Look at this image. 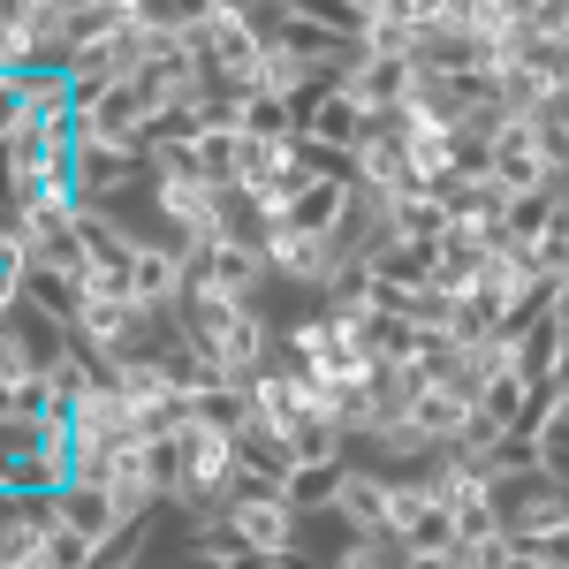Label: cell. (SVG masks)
<instances>
[{"label": "cell", "mask_w": 569, "mask_h": 569, "mask_svg": "<svg viewBox=\"0 0 569 569\" xmlns=\"http://www.w3.org/2000/svg\"><path fill=\"white\" fill-rule=\"evenodd\" d=\"M228 531L251 547V555H266V562H297L305 555V517L289 509V493H243L236 509H228Z\"/></svg>", "instance_id": "3"}, {"label": "cell", "mask_w": 569, "mask_h": 569, "mask_svg": "<svg viewBox=\"0 0 569 569\" xmlns=\"http://www.w3.org/2000/svg\"><path fill=\"white\" fill-rule=\"evenodd\" d=\"M190 160H198V176L213 182V190H243V137L206 130L198 144H190Z\"/></svg>", "instance_id": "13"}, {"label": "cell", "mask_w": 569, "mask_h": 569, "mask_svg": "<svg viewBox=\"0 0 569 569\" xmlns=\"http://www.w3.org/2000/svg\"><path fill=\"white\" fill-rule=\"evenodd\" d=\"M297 114H305V144L342 152V160H357V144L372 137V114H365L357 91H342V84H311L305 99H297Z\"/></svg>", "instance_id": "4"}, {"label": "cell", "mask_w": 569, "mask_h": 569, "mask_svg": "<svg viewBox=\"0 0 569 569\" xmlns=\"http://www.w3.org/2000/svg\"><path fill=\"white\" fill-rule=\"evenodd\" d=\"M61 531V501H8V525H0V562H39L46 539Z\"/></svg>", "instance_id": "7"}, {"label": "cell", "mask_w": 569, "mask_h": 569, "mask_svg": "<svg viewBox=\"0 0 569 569\" xmlns=\"http://www.w3.org/2000/svg\"><path fill=\"white\" fill-rule=\"evenodd\" d=\"M410 426H418V433L433 440V448H448V440H456L463 426H471V402H456L448 388H433L426 402H418V410H410Z\"/></svg>", "instance_id": "15"}, {"label": "cell", "mask_w": 569, "mask_h": 569, "mask_svg": "<svg viewBox=\"0 0 569 569\" xmlns=\"http://www.w3.org/2000/svg\"><path fill=\"white\" fill-rule=\"evenodd\" d=\"M555 327L569 335V273H562V289H555Z\"/></svg>", "instance_id": "19"}, {"label": "cell", "mask_w": 569, "mask_h": 569, "mask_svg": "<svg viewBox=\"0 0 569 569\" xmlns=\"http://www.w3.org/2000/svg\"><path fill=\"white\" fill-rule=\"evenodd\" d=\"M144 168H137L130 152H91L84 144V168H77V198H84L91 213H114V198H130Z\"/></svg>", "instance_id": "8"}, {"label": "cell", "mask_w": 569, "mask_h": 569, "mask_svg": "<svg viewBox=\"0 0 569 569\" xmlns=\"http://www.w3.org/2000/svg\"><path fill=\"white\" fill-rule=\"evenodd\" d=\"M327 569H410V555H402L395 539H342Z\"/></svg>", "instance_id": "18"}, {"label": "cell", "mask_w": 569, "mask_h": 569, "mask_svg": "<svg viewBox=\"0 0 569 569\" xmlns=\"http://www.w3.org/2000/svg\"><path fill=\"white\" fill-rule=\"evenodd\" d=\"M555 213H562V182H555V190H525V198H509V213H501V243L525 251V259H539V243H547Z\"/></svg>", "instance_id": "11"}, {"label": "cell", "mask_w": 569, "mask_h": 569, "mask_svg": "<svg viewBox=\"0 0 569 569\" xmlns=\"http://www.w3.org/2000/svg\"><path fill=\"white\" fill-rule=\"evenodd\" d=\"M372 456H380L388 471H395V463H426V471H433V456H440V448H433V440H426V433H418L410 418H402V426H388V433L372 440Z\"/></svg>", "instance_id": "17"}, {"label": "cell", "mask_w": 569, "mask_h": 569, "mask_svg": "<svg viewBox=\"0 0 569 569\" xmlns=\"http://www.w3.org/2000/svg\"><path fill=\"white\" fill-rule=\"evenodd\" d=\"M266 289H273V266H266V251L243 243V236L206 243L198 266H190V305H259Z\"/></svg>", "instance_id": "1"}, {"label": "cell", "mask_w": 569, "mask_h": 569, "mask_svg": "<svg viewBox=\"0 0 569 569\" xmlns=\"http://www.w3.org/2000/svg\"><path fill=\"white\" fill-rule=\"evenodd\" d=\"M61 525L84 531V539H114L122 517H114V501H107L99 486H69V493H61Z\"/></svg>", "instance_id": "14"}, {"label": "cell", "mask_w": 569, "mask_h": 569, "mask_svg": "<svg viewBox=\"0 0 569 569\" xmlns=\"http://www.w3.org/2000/svg\"><path fill=\"white\" fill-rule=\"evenodd\" d=\"M289 448H297V471H311V463H350V433H342V418H311Z\"/></svg>", "instance_id": "16"}, {"label": "cell", "mask_w": 569, "mask_h": 569, "mask_svg": "<svg viewBox=\"0 0 569 569\" xmlns=\"http://www.w3.org/2000/svg\"><path fill=\"white\" fill-rule=\"evenodd\" d=\"M350 198H357V176H319V182H305V190H297V206H289V228H297V236H342Z\"/></svg>", "instance_id": "6"}, {"label": "cell", "mask_w": 569, "mask_h": 569, "mask_svg": "<svg viewBox=\"0 0 569 569\" xmlns=\"http://www.w3.org/2000/svg\"><path fill=\"white\" fill-rule=\"evenodd\" d=\"M84 243H91V266L114 273V281H130V266L144 259V228H130L122 213H91L84 206Z\"/></svg>", "instance_id": "9"}, {"label": "cell", "mask_w": 569, "mask_h": 569, "mask_svg": "<svg viewBox=\"0 0 569 569\" xmlns=\"http://www.w3.org/2000/svg\"><path fill=\"white\" fill-rule=\"evenodd\" d=\"M539 448V479L569 493V395H539V418L525 426Z\"/></svg>", "instance_id": "10"}, {"label": "cell", "mask_w": 569, "mask_h": 569, "mask_svg": "<svg viewBox=\"0 0 569 569\" xmlns=\"http://www.w3.org/2000/svg\"><path fill=\"white\" fill-rule=\"evenodd\" d=\"M342 486H350V463H311L289 479V509L297 517H335L342 509Z\"/></svg>", "instance_id": "12"}, {"label": "cell", "mask_w": 569, "mask_h": 569, "mask_svg": "<svg viewBox=\"0 0 569 569\" xmlns=\"http://www.w3.org/2000/svg\"><path fill=\"white\" fill-rule=\"evenodd\" d=\"M335 525L350 531V539H388V525H395V471H365V463H350V486H342Z\"/></svg>", "instance_id": "5"}, {"label": "cell", "mask_w": 569, "mask_h": 569, "mask_svg": "<svg viewBox=\"0 0 569 569\" xmlns=\"http://www.w3.org/2000/svg\"><path fill=\"white\" fill-rule=\"evenodd\" d=\"M486 176L501 182L509 198H525V190H555V160H547V130L525 122V114H501V130L486 144Z\"/></svg>", "instance_id": "2"}]
</instances>
